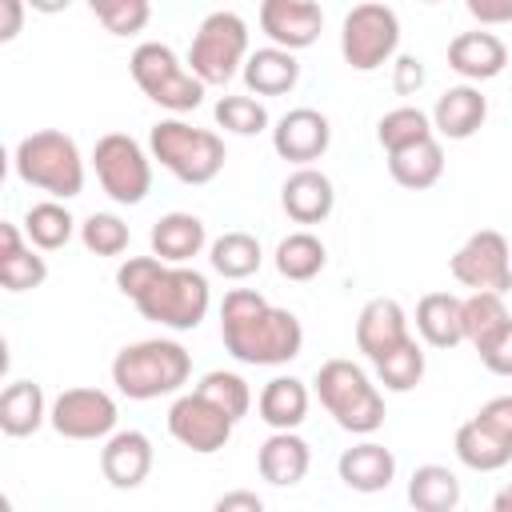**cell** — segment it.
<instances>
[{
  "label": "cell",
  "mask_w": 512,
  "mask_h": 512,
  "mask_svg": "<svg viewBox=\"0 0 512 512\" xmlns=\"http://www.w3.org/2000/svg\"><path fill=\"white\" fill-rule=\"evenodd\" d=\"M220 340L232 360L252 368H276L300 356L304 328L296 312L268 304L256 288H232L220 304Z\"/></svg>",
  "instance_id": "1"
},
{
  "label": "cell",
  "mask_w": 512,
  "mask_h": 512,
  "mask_svg": "<svg viewBox=\"0 0 512 512\" xmlns=\"http://www.w3.org/2000/svg\"><path fill=\"white\" fill-rule=\"evenodd\" d=\"M192 376V356L184 344L152 336V340H136L124 344L112 360V384L120 396L128 400H160L172 396L188 384Z\"/></svg>",
  "instance_id": "2"
},
{
  "label": "cell",
  "mask_w": 512,
  "mask_h": 512,
  "mask_svg": "<svg viewBox=\"0 0 512 512\" xmlns=\"http://www.w3.org/2000/svg\"><path fill=\"white\" fill-rule=\"evenodd\" d=\"M12 168L20 184L48 192L52 200H72L84 192V156L76 140L60 128L28 132L12 152Z\"/></svg>",
  "instance_id": "3"
},
{
  "label": "cell",
  "mask_w": 512,
  "mask_h": 512,
  "mask_svg": "<svg viewBox=\"0 0 512 512\" xmlns=\"http://www.w3.org/2000/svg\"><path fill=\"white\" fill-rule=\"evenodd\" d=\"M320 404L328 408V416L352 432V436H372L380 424H384V396L380 388L368 380V372L344 356L336 360H324L316 368V380H312Z\"/></svg>",
  "instance_id": "4"
},
{
  "label": "cell",
  "mask_w": 512,
  "mask_h": 512,
  "mask_svg": "<svg viewBox=\"0 0 512 512\" xmlns=\"http://www.w3.org/2000/svg\"><path fill=\"white\" fill-rule=\"evenodd\" d=\"M148 152L152 160H160V168H168L180 184H212L224 172V140L212 128H196L180 116L152 124L148 132Z\"/></svg>",
  "instance_id": "5"
},
{
  "label": "cell",
  "mask_w": 512,
  "mask_h": 512,
  "mask_svg": "<svg viewBox=\"0 0 512 512\" xmlns=\"http://www.w3.org/2000/svg\"><path fill=\"white\" fill-rule=\"evenodd\" d=\"M136 312L160 328L172 332H192L204 324L208 308H212V288L208 276L188 268V264H164V272L132 300Z\"/></svg>",
  "instance_id": "6"
},
{
  "label": "cell",
  "mask_w": 512,
  "mask_h": 512,
  "mask_svg": "<svg viewBox=\"0 0 512 512\" xmlns=\"http://www.w3.org/2000/svg\"><path fill=\"white\" fill-rule=\"evenodd\" d=\"M128 72H132L136 88H140L152 104H160V108H168V112H176V116L196 112L200 100H204V88H208V84H204L192 68H184L180 56H176L168 44H160V40L136 44V48H132V60H128Z\"/></svg>",
  "instance_id": "7"
},
{
  "label": "cell",
  "mask_w": 512,
  "mask_h": 512,
  "mask_svg": "<svg viewBox=\"0 0 512 512\" xmlns=\"http://www.w3.org/2000/svg\"><path fill=\"white\" fill-rule=\"evenodd\" d=\"M400 48V16L384 0L356 4L340 24V56L352 72L384 68Z\"/></svg>",
  "instance_id": "8"
},
{
  "label": "cell",
  "mask_w": 512,
  "mask_h": 512,
  "mask_svg": "<svg viewBox=\"0 0 512 512\" xmlns=\"http://www.w3.org/2000/svg\"><path fill=\"white\" fill-rule=\"evenodd\" d=\"M248 60V24L236 12H208L188 44V68L204 84H228Z\"/></svg>",
  "instance_id": "9"
},
{
  "label": "cell",
  "mask_w": 512,
  "mask_h": 512,
  "mask_svg": "<svg viewBox=\"0 0 512 512\" xmlns=\"http://www.w3.org/2000/svg\"><path fill=\"white\" fill-rule=\"evenodd\" d=\"M92 168L100 188L116 204H144V196L152 192V152H144L128 132L100 136L92 148Z\"/></svg>",
  "instance_id": "10"
},
{
  "label": "cell",
  "mask_w": 512,
  "mask_h": 512,
  "mask_svg": "<svg viewBox=\"0 0 512 512\" xmlns=\"http://www.w3.org/2000/svg\"><path fill=\"white\" fill-rule=\"evenodd\" d=\"M452 280L472 292H508L512 288V248L496 228L472 232L448 260Z\"/></svg>",
  "instance_id": "11"
},
{
  "label": "cell",
  "mask_w": 512,
  "mask_h": 512,
  "mask_svg": "<svg viewBox=\"0 0 512 512\" xmlns=\"http://www.w3.org/2000/svg\"><path fill=\"white\" fill-rule=\"evenodd\" d=\"M232 428H236V420L220 404H212L204 392H196V388L184 392V396H176L172 408H168V432H172V440L184 444L196 456L220 452L232 440Z\"/></svg>",
  "instance_id": "12"
},
{
  "label": "cell",
  "mask_w": 512,
  "mask_h": 512,
  "mask_svg": "<svg viewBox=\"0 0 512 512\" xmlns=\"http://www.w3.org/2000/svg\"><path fill=\"white\" fill-rule=\"evenodd\" d=\"M116 400L104 388H64L48 404V424L64 440H108L116 432Z\"/></svg>",
  "instance_id": "13"
},
{
  "label": "cell",
  "mask_w": 512,
  "mask_h": 512,
  "mask_svg": "<svg viewBox=\"0 0 512 512\" xmlns=\"http://www.w3.org/2000/svg\"><path fill=\"white\" fill-rule=\"evenodd\" d=\"M328 144H332V124H328V116L316 112V108H292V112H284V116L276 120V128H272V148H276V156L288 160V164H296V168L320 160V156L328 152Z\"/></svg>",
  "instance_id": "14"
},
{
  "label": "cell",
  "mask_w": 512,
  "mask_h": 512,
  "mask_svg": "<svg viewBox=\"0 0 512 512\" xmlns=\"http://www.w3.org/2000/svg\"><path fill=\"white\" fill-rule=\"evenodd\" d=\"M320 28L324 12L316 0H260V32L288 52L312 48L320 40Z\"/></svg>",
  "instance_id": "15"
},
{
  "label": "cell",
  "mask_w": 512,
  "mask_h": 512,
  "mask_svg": "<svg viewBox=\"0 0 512 512\" xmlns=\"http://www.w3.org/2000/svg\"><path fill=\"white\" fill-rule=\"evenodd\" d=\"M152 440L144 436V432H136V428H120V432H112L108 440H104V448H100V472H104V480L112 484V488H120V492H128V488H140L144 480H148V472H152Z\"/></svg>",
  "instance_id": "16"
},
{
  "label": "cell",
  "mask_w": 512,
  "mask_h": 512,
  "mask_svg": "<svg viewBox=\"0 0 512 512\" xmlns=\"http://www.w3.org/2000/svg\"><path fill=\"white\" fill-rule=\"evenodd\" d=\"M408 316L400 308V300L392 296H372L360 316H356V348L376 364L380 356H388L392 348H400L408 340Z\"/></svg>",
  "instance_id": "17"
},
{
  "label": "cell",
  "mask_w": 512,
  "mask_h": 512,
  "mask_svg": "<svg viewBox=\"0 0 512 512\" xmlns=\"http://www.w3.org/2000/svg\"><path fill=\"white\" fill-rule=\"evenodd\" d=\"M308 468H312V448L304 436H296V428H272V436L256 452V472L272 488L300 484L308 476Z\"/></svg>",
  "instance_id": "18"
},
{
  "label": "cell",
  "mask_w": 512,
  "mask_h": 512,
  "mask_svg": "<svg viewBox=\"0 0 512 512\" xmlns=\"http://www.w3.org/2000/svg\"><path fill=\"white\" fill-rule=\"evenodd\" d=\"M280 204L296 224H324L336 208V188L320 168L304 164L280 184Z\"/></svg>",
  "instance_id": "19"
},
{
  "label": "cell",
  "mask_w": 512,
  "mask_h": 512,
  "mask_svg": "<svg viewBox=\"0 0 512 512\" xmlns=\"http://www.w3.org/2000/svg\"><path fill=\"white\" fill-rule=\"evenodd\" d=\"M448 68L468 84H480L508 68V48L496 32H460L448 40Z\"/></svg>",
  "instance_id": "20"
},
{
  "label": "cell",
  "mask_w": 512,
  "mask_h": 512,
  "mask_svg": "<svg viewBox=\"0 0 512 512\" xmlns=\"http://www.w3.org/2000/svg\"><path fill=\"white\" fill-rule=\"evenodd\" d=\"M488 120V100L476 84H452L432 104V128L444 140H468Z\"/></svg>",
  "instance_id": "21"
},
{
  "label": "cell",
  "mask_w": 512,
  "mask_h": 512,
  "mask_svg": "<svg viewBox=\"0 0 512 512\" xmlns=\"http://www.w3.org/2000/svg\"><path fill=\"white\" fill-rule=\"evenodd\" d=\"M336 476H340L344 488L372 496V492H384L396 480V456H392V448H384L376 440H364V444H352V448L340 452Z\"/></svg>",
  "instance_id": "22"
},
{
  "label": "cell",
  "mask_w": 512,
  "mask_h": 512,
  "mask_svg": "<svg viewBox=\"0 0 512 512\" xmlns=\"http://www.w3.org/2000/svg\"><path fill=\"white\" fill-rule=\"evenodd\" d=\"M48 280V264L36 244H24L16 224H0V284L8 292H32Z\"/></svg>",
  "instance_id": "23"
},
{
  "label": "cell",
  "mask_w": 512,
  "mask_h": 512,
  "mask_svg": "<svg viewBox=\"0 0 512 512\" xmlns=\"http://www.w3.org/2000/svg\"><path fill=\"white\" fill-rule=\"evenodd\" d=\"M240 76H244L248 92H256V96H284L300 80V60H296V52H288L280 44H268V48L248 52Z\"/></svg>",
  "instance_id": "24"
},
{
  "label": "cell",
  "mask_w": 512,
  "mask_h": 512,
  "mask_svg": "<svg viewBox=\"0 0 512 512\" xmlns=\"http://www.w3.org/2000/svg\"><path fill=\"white\" fill-rule=\"evenodd\" d=\"M452 448H456V460L472 472H500L504 464H512V440L500 436L496 428H488L480 416H472L456 428Z\"/></svg>",
  "instance_id": "25"
},
{
  "label": "cell",
  "mask_w": 512,
  "mask_h": 512,
  "mask_svg": "<svg viewBox=\"0 0 512 512\" xmlns=\"http://www.w3.org/2000/svg\"><path fill=\"white\" fill-rule=\"evenodd\" d=\"M152 256H160L164 264H188L192 256H200V248L208 244L204 220L192 212H168L152 224Z\"/></svg>",
  "instance_id": "26"
},
{
  "label": "cell",
  "mask_w": 512,
  "mask_h": 512,
  "mask_svg": "<svg viewBox=\"0 0 512 512\" xmlns=\"http://www.w3.org/2000/svg\"><path fill=\"white\" fill-rule=\"evenodd\" d=\"M416 332L432 348H456L464 340V300L452 292H428L416 304Z\"/></svg>",
  "instance_id": "27"
},
{
  "label": "cell",
  "mask_w": 512,
  "mask_h": 512,
  "mask_svg": "<svg viewBox=\"0 0 512 512\" xmlns=\"http://www.w3.org/2000/svg\"><path fill=\"white\" fill-rule=\"evenodd\" d=\"M256 412L268 428H300L308 420V384L296 376H272L256 396Z\"/></svg>",
  "instance_id": "28"
},
{
  "label": "cell",
  "mask_w": 512,
  "mask_h": 512,
  "mask_svg": "<svg viewBox=\"0 0 512 512\" xmlns=\"http://www.w3.org/2000/svg\"><path fill=\"white\" fill-rule=\"evenodd\" d=\"M48 420V404H44V388L36 380H12L0 392V432L20 440L32 436L40 424Z\"/></svg>",
  "instance_id": "29"
},
{
  "label": "cell",
  "mask_w": 512,
  "mask_h": 512,
  "mask_svg": "<svg viewBox=\"0 0 512 512\" xmlns=\"http://www.w3.org/2000/svg\"><path fill=\"white\" fill-rule=\"evenodd\" d=\"M388 172L400 188L408 192H424L432 188L440 176H444V148L436 136L420 140V144H408L400 152H388Z\"/></svg>",
  "instance_id": "30"
},
{
  "label": "cell",
  "mask_w": 512,
  "mask_h": 512,
  "mask_svg": "<svg viewBox=\"0 0 512 512\" xmlns=\"http://www.w3.org/2000/svg\"><path fill=\"white\" fill-rule=\"evenodd\" d=\"M408 504L416 512H452L460 504V480L448 464H420L408 476Z\"/></svg>",
  "instance_id": "31"
},
{
  "label": "cell",
  "mask_w": 512,
  "mask_h": 512,
  "mask_svg": "<svg viewBox=\"0 0 512 512\" xmlns=\"http://www.w3.org/2000/svg\"><path fill=\"white\" fill-rule=\"evenodd\" d=\"M324 264H328V248H324V240L320 236H312V232H288L280 244H276V272L284 276V280H296V284H304V280H316L320 272H324Z\"/></svg>",
  "instance_id": "32"
},
{
  "label": "cell",
  "mask_w": 512,
  "mask_h": 512,
  "mask_svg": "<svg viewBox=\"0 0 512 512\" xmlns=\"http://www.w3.org/2000/svg\"><path fill=\"white\" fill-rule=\"evenodd\" d=\"M208 264H212V272H220L224 280H248L252 272H260L264 252H260V240H256L252 232H224V236L212 240Z\"/></svg>",
  "instance_id": "33"
},
{
  "label": "cell",
  "mask_w": 512,
  "mask_h": 512,
  "mask_svg": "<svg viewBox=\"0 0 512 512\" xmlns=\"http://www.w3.org/2000/svg\"><path fill=\"white\" fill-rule=\"evenodd\" d=\"M72 232H76V220H72V212H68L60 200H40V204H32V208L24 212V236H28V244H36L40 252L64 248V244L72 240Z\"/></svg>",
  "instance_id": "34"
},
{
  "label": "cell",
  "mask_w": 512,
  "mask_h": 512,
  "mask_svg": "<svg viewBox=\"0 0 512 512\" xmlns=\"http://www.w3.org/2000/svg\"><path fill=\"white\" fill-rule=\"evenodd\" d=\"M508 308H504V292H468L464 296V340L480 352L504 324H508Z\"/></svg>",
  "instance_id": "35"
},
{
  "label": "cell",
  "mask_w": 512,
  "mask_h": 512,
  "mask_svg": "<svg viewBox=\"0 0 512 512\" xmlns=\"http://www.w3.org/2000/svg\"><path fill=\"white\" fill-rule=\"evenodd\" d=\"M428 136H436L432 116L420 112V108H412V104H400V108H392V112H384L376 120V140H380L384 152H400V148L420 144Z\"/></svg>",
  "instance_id": "36"
},
{
  "label": "cell",
  "mask_w": 512,
  "mask_h": 512,
  "mask_svg": "<svg viewBox=\"0 0 512 512\" xmlns=\"http://www.w3.org/2000/svg\"><path fill=\"white\" fill-rule=\"evenodd\" d=\"M372 368H376V380L388 392H412L424 380V348L416 344V336H408L400 348H392L388 356H380Z\"/></svg>",
  "instance_id": "37"
},
{
  "label": "cell",
  "mask_w": 512,
  "mask_h": 512,
  "mask_svg": "<svg viewBox=\"0 0 512 512\" xmlns=\"http://www.w3.org/2000/svg\"><path fill=\"white\" fill-rule=\"evenodd\" d=\"M196 392H204L212 404H220L236 424H240V420L248 416V408H252V388H248V380L236 376V372H224V368L204 372L200 384H196Z\"/></svg>",
  "instance_id": "38"
},
{
  "label": "cell",
  "mask_w": 512,
  "mask_h": 512,
  "mask_svg": "<svg viewBox=\"0 0 512 512\" xmlns=\"http://www.w3.org/2000/svg\"><path fill=\"white\" fill-rule=\"evenodd\" d=\"M212 112H216V124L232 136H260L268 128V108L256 96H220Z\"/></svg>",
  "instance_id": "39"
},
{
  "label": "cell",
  "mask_w": 512,
  "mask_h": 512,
  "mask_svg": "<svg viewBox=\"0 0 512 512\" xmlns=\"http://www.w3.org/2000/svg\"><path fill=\"white\" fill-rule=\"evenodd\" d=\"M128 224L116 216V212H92L84 224H80V244L92 252V256H120L128 252Z\"/></svg>",
  "instance_id": "40"
},
{
  "label": "cell",
  "mask_w": 512,
  "mask_h": 512,
  "mask_svg": "<svg viewBox=\"0 0 512 512\" xmlns=\"http://www.w3.org/2000/svg\"><path fill=\"white\" fill-rule=\"evenodd\" d=\"M88 8L96 12V20L112 36H136L152 20V4L148 0H88Z\"/></svg>",
  "instance_id": "41"
},
{
  "label": "cell",
  "mask_w": 512,
  "mask_h": 512,
  "mask_svg": "<svg viewBox=\"0 0 512 512\" xmlns=\"http://www.w3.org/2000/svg\"><path fill=\"white\" fill-rule=\"evenodd\" d=\"M160 272H164V260H160V256H128V260L116 268V288H120L128 300H136Z\"/></svg>",
  "instance_id": "42"
},
{
  "label": "cell",
  "mask_w": 512,
  "mask_h": 512,
  "mask_svg": "<svg viewBox=\"0 0 512 512\" xmlns=\"http://www.w3.org/2000/svg\"><path fill=\"white\" fill-rule=\"evenodd\" d=\"M480 364L488 372H496V376H512V320L480 348Z\"/></svg>",
  "instance_id": "43"
},
{
  "label": "cell",
  "mask_w": 512,
  "mask_h": 512,
  "mask_svg": "<svg viewBox=\"0 0 512 512\" xmlns=\"http://www.w3.org/2000/svg\"><path fill=\"white\" fill-rule=\"evenodd\" d=\"M476 416H480L488 428H496L500 436L512 440V396H492V400H484Z\"/></svg>",
  "instance_id": "44"
},
{
  "label": "cell",
  "mask_w": 512,
  "mask_h": 512,
  "mask_svg": "<svg viewBox=\"0 0 512 512\" xmlns=\"http://www.w3.org/2000/svg\"><path fill=\"white\" fill-rule=\"evenodd\" d=\"M468 16L480 24H512V0H464Z\"/></svg>",
  "instance_id": "45"
},
{
  "label": "cell",
  "mask_w": 512,
  "mask_h": 512,
  "mask_svg": "<svg viewBox=\"0 0 512 512\" xmlns=\"http://www.w3.org/2000/svg\"><path fill=\"white\" fill-rule=\"evenodd\" d=\"M24 8H28V0H0V40H4V44H12V40L20 36V28H24Z\"/></svg>",
  "instance_id": "46"
},
{
  "label": "cell",
  "mask_w": 512,
  "mask_h": 512,
  "mask_svg": "<svg viewBox=\"0 0 512 512\" xmlns=\"http://www.w3.org/2000/svg\"><path fill=\"white\" fill-rule=\"evenodd\" d=\"M392 68H396V92L408 96V92H416V88L424 84V64H420L416 56H400Z\"/></svg>",
  "instance_id": "47"
},
{
  "label": "cell",
  "mask_w": 512,
  "mask_h": 512,
  "mask_svg": "<svg viewBox=\"0 0 512 512\" xmlns=\"http://www.w3.org/2000/svg\"><path fill=\"white\" fill-rule=\"evenodd\" d=\"M260 508H264V500L256 492H224L216 500V512H260Z\"/></svg>",
  "instance_id": "48"
},
{
  "label": "cell",
  "mask_w": 512,
  "mask_h": 512,
  "mask_svg": "<svg viewBox=\"0 0 512 512\" xmlns=\"http://www.w3.org/2000/svg\"><path fill=\"white\" fill-rule=\"evenodd\" d=\"M72 0H28V8L32 12H44V16H56V12H64Z\"/></svg>",
  "instance_id": "49"
},
{
  "label": "cell",
  "mask_w": 512,
  "mask_h": 512,
  "mask_svg": "<svg viewBox=\"0 0 512 512\" xmlns=\"http://www.w3.org/2000/svg\"><path fill=\"white\" fill-rule=\"evenodd\" d=\"M492 508H496V512H512V484L492 496Z\"/></svg>",
  "instance_id": "50"
},
{
  "label": "cell",
  "mask_w": 512,
  "mask_h": 512,
  "mask_svg": "<svg viewBox=\"0 0 512 512\" xmlns=\"http://www.w3.org/2000/svg\"><path fill=\"white\" fill-rule=\"evenodd\" d=\"M428 4H440V0H428Z\"/></svg>",
  "instance_id": "51"
}]
</instances>
